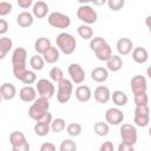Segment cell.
Returning a JSON list of instances; mask_svg holds the SVG:
<instances>
[{"label":"cell","instance_id":"obj_30","mask_svg":"<svg viewBox=\"0 0 151 151\" xmlns=\"http://www.w3.org/2000/svg\"><path fill=\"white\" fill-rule=\"evenodd\" d=\"M29 66L32 67L33 71H41L44 68V66H45V61H44L41 55L34 54L29 59Z\"/></svg>","mask_w":151,"mask_h":151},{"label":"cell","instance_id":"obj_39","mask_svg":"<svg viewBox=\"0 0 151 151\" xmlns=\"http://www.w3.org/2000/svg\"><path fill=\"white\" fill-rule=\"evenodd\" d=\"M125 5V1L124 0H109L107 1V6L111 11L113 12H118L120 11Z\"/></svg>","mask_w":151,"mask_h":151},{"label":"cell","instance_id":"obj_45","mask_svg":"<svg viewBox=\"0 0 151 151\" xmlns=\"http://www.w3.org/2000/svg\"><path fill=\"white\" fill-rule=\"evenodd\" d=\"M17 4H18L19 7H21V8H24V9H27V8H29L31 6H33V1H32V0H18Z\"/></svg>","mask_w":151,"mask_h":151},{"label":"cell","instance_id":"obj_15","mask_svg":"<svg viewBox=\"0 0 151 151\" xmlns=\"http://www.w3.org/2000/svg\"><path fill=\"white\" fill-rule=\"evenodd\" d=\"M116 48L119 53L118 55H127L133 50V42L129 38H120L116 44Z\"/></svg>","mask_w":151,"mask_h":151},{"label":"cell","instance_id":"obj_7","mask_svg":"<svg viewBox=\"0 0 151 151\" xmlns=\"http://www.w3.org/2000/svg\"><path fill=\"white\" fill-rule=\"evenodd\" d=\"M47 22L54 28H68L71 25V18L61 12H52L47 17Z\"/></svg>","mask_w":151,"mask_h":151},{"label":"cell","instance_id":"obj_6","mask_svg":"<svg viewBox=\"0 0 151 151\" xmlns=\"http://www.w3.org/2000/svg\"><path fill=\"white\" fill-rule=\"evenodd\" d=\"M133 123L139 127H146L150 123V109L149 105H136Z\"/></svg>","mask_w":151,"mask_h":151},{"label":"cell","instance_id":"obj_46","mask_svg":"<svg viewBox=\"0 0 151 151\" xmlns=\"http://www.w3.org/2000/svg\"><path fill=\"white\" fill-rule=\"evenodd\" d=\"M9 26H8V22L5 20V19H0V34L4 35L7 33Z\"/></svg>","mask_w":151,"mask_h":151},{"label":"cell","instance_id":"obj_18","mask_svg":"<svg viewBox=\"0 0 151 151\" xmlns=\"http://www.w3.org/2000/svg\"><path fill=\"white\" fill-rule=\"evenodd\" d=\"M19 97L25 103H33L37 99V91L33 86H24L19 91Z\"/></svg>","mask_w":151,"mask_h":151},{"label":"cell","instance_id":"obj_37","mask_svg":"<svg viewBox=\"0 0 151 151\" xmlns=\"http://www.w3.org/2000/svg\"><path fill=\"white\" fill-rule=\"evenodd\" d=\"M59 151H77V144L72 139H65L60 143Z\"/></svg>","mask_w":151,"mask_h":151},{"label":"cell","instance_id":"obj_16","mask_svg":"<svg viewBox=\"0 0 151 151\" xmlns=\"http://www.w3.org/2000/svg\"><path fill=\"white\" fill-rule=\"evenodd\" d=\"M12 65H26L27 51L24 47H17L12 53Z\"/></svg>","mask_w":151,"mask_h":151},{"label":"cell","instance_id":"obj_5","mask_svg":"<svg viewBox=\"0 0 151 151\" xmlns=\"http://www.w3.org/2000/svg\"><path fill=\"white\" fill-rule=\"evenodd\" d=\"M58 91H57V100L60 104H66L71 97H72V92H73V83L70 79L64 78L63 80H60L58 84Z\"/></svg>","mask_w":151,"mask_h":151},{"label":"cell","instance_id":"obj_48","mask_svg":"<svg viewBox=\"0 0 151 151\" xmlns=\"http://www.w3.org/2000/svg\"><path fill=\"white\" fill-rule=\"evenodd\" d=\"M106 1L105 0H103V1H94V5H104Z\"/></svg>","mask_w":151,"mask_h":151},{"label":"cell","instance_id":"obj_31","mask_svg":"<svg viewBox=\"0 0 151 151\" xmlns=\"http://www.w3.org/2000/svg\"><path fill=\"white\" fill-rule=\"evenodd\" d=\"M93 130H94V133L99 137H104V136H107L109 131H110V126L106 122H98L94 124L93 126Z\"/></svg>","mask_w":151,"mask_h":151},{"label":"cell","instance_id":"obj_3","mask_svg":"<svg viewBox=\"0 0 151 151\" xmlns=\"http://www.w3.org/2000/svg\"><path fill=\"white\" fill-rule=\"evenodd\" d=\"M55 44H57V48L63 52L64 54H72L76 51L77 47V40L76 38L67 32H61L57 35L55 38Z\"/></svg>","mask_w":151,"mask_h":151},{"label":"cell","instance_id":"obj_34","mask_svg":"<svg viewBox=\"0 0 151 151\" xmlns=\"http://www.w3.org/2000/svg\"><path fill=\"white\" fill-rule=\"evenodd\" d=\"M48 76H50L51 80L55 81L57 84H58L60 80H63V79L65 78V77H64V72H63V70H61L60 67H57V66H54V67H52V68L50 70Z\"/></svg>","mask_w":151,"mask_h":151},{"label":"cell","instance_id":"obj_40","mask_svg":"<svg viewBox=\"0 0 151 151\" xmlns=\"http://www.w3.org/2000/svg\"><path fill=\"white\" fill-rule=\"evenodd\" d=\"M13 9V6L9 1H0V17L8 15Z\"/></svg>","mask_w":151,"mask_h":151},{"label":"cell","instance_id":"obj_32","mask_svg":"<svg viewBox=\"0 0 151 151\" xmlns=\"http://www.w3.org/2000/svg\"><path fill=\"white\" fill-rule=\"evenodd\" d=\"M50 127H51V130H52L53 132H55V133L63 132V131L66 129V122H65V119H63V118H55V119H53V120L51 122Z\"/></svg>","mask_w":151,"mask_h":151},{"label":"cell","instance_id":"obj_14","mask_svg":"<svg viewBox=\"0 0 151 151\" xmlns=\"http://www.w3.org/2000/svg\"><path fill=\"white\" fill-rule=\"evenodd\" d=\"M48 11H50V7H48L47 2H45L42 0H39V1L33 2V6H32V15L34 18L42 19V18H45L48 14Z\"/></svg>","mask_w":151,"mask_h":151},{"label":"cell","instance_id":"obj_21","mask_svg":"<svg viewBox=\"0 0 151 151\" xmlns=\"http://www.w3.org/2000/svg\"><path fill=\"white\" fill-rule=\"evenodd\" d=\"M41 57H42V59H44L45 63H47V64H54V63H57L59 60L60 52H59V50L55 46H51V47H48L42 53Z\"/></svg>","mask_w":151,"mask_h":151},{"label":"cell","instance_id":"obj_28","mask_svg":"<svg viewBox=\"0 0 151 151\" xmlns=\"http://www.w3.org/2000/svg\"><path fill=\"white\" fill-rule=\"evenodd\" d=\"M77 32H78V35L84 40H91L93 38V29L88 25H84V24L79 25L77 28Z\"/></svg>","mask_w":151,"mask_h":151},{"label":"cell","instance_id":"obj_42","mask_svg":"<svg viewBox=\"0 0 151 151\" xmlns=\"http://www.w3.org/2000/svg\"><path fill=\"white\" fill-rule=\"evenodd\" d=\"M40 151H57V147L51 142H45L40 146Z\"/></svg>","mask_w":151,"mask_h":151},{"label":"cell","instance_id":"obj_43","mask_svg":"<svg viewBox=\"0 0 151 151\" xmlns=\"http://www.w3.org/2000/svg\"><path fill=\"white\" fill-rule=\"evenodd\" d=\"M99 151H114V146H113V143L107 140V142H104L100 146H99Z\"/></svg>","mask_w":151,"mask_h":151},{"label":"cell","instance_id":"obj_19","mask_svg":"<svg viewBox=\"0 0 151 151\" xmlns=\"http://www.w3.org/2000/svg\"><path fill=\"white\" fill-rule=\"evenodd\" d=\"M0 96L5 100H12L17 96V87L11 83H4L0 86Z\"/></svg>","mask_w":151,"mask_h":151},{"label":"cell","instance_id":"obj_12","mask_svg":"<svg viewBox=\"0 0 151 151\" xmlns=\"http://www.w3.org/2000/svg\"><path fill=\"white\" fill-rule=\"evenodd\" d=\"M125 116L119 107H110L105 112V120L109 125H119L123 123Z\"/></svg>","mask_w":151,"mask_h":151},{"label":"cell","instance_id":"obj_4","mask_svg":"<svg viewBox=\"0 0 151 151\" xmlns=\"http://www.w3.org/2000/svg\"><path fill=\"white\" fill-rule=\"evenodd\" d=\"M77 17L84 25H88V26L94 24L97 21V19H98V14H97L96 9L88 4H81L78 7Z\"/></svg>","mask_w":151,"mask_h":151},{"label":"cell","instance_id":"obj_17","mask_svg":"<svg viewBox=\"0 0 151 151\" xmlns=\"http://www.w3.org/2000/svg\"><path fill=\"white\" fill-rule=\"evenodd\" d=\"M109 78V71L106 70V67H103V66H98V67H94L92 71H91V79L98 84H101L104 81H106Z\"/></svg>","mask_w":151,"mask_h":151},{"label":"cell","instance_id":"obj_47","mask_svg":"<svg viewBox=\"0 0 151 151\" xmlns=\"http://www.w3.org/2000/svg\"><path fill=\"white\" fill-rule=\"evenodd\" d=\"M118 151H134V145H130V144H125V143H120L118 145Z\"/></svg>","mask_w":151,"mask_h":151},{"label":"cell","instance_id":"obj_1","mask_svg":"<svg viewBox=\"0 0 151 151\" xmlns=\"http://www.w3.org/2000/svg\"><path fill=\"white\" fill-rule=\"evenodd\" d=\"M48 109H50V99L44 97H37V99L28 109V116L33 120H35V123L51 124L53 117L52 113H50Z\"/></svg>","mask_w":151,"mask_h":151},{"label":"cell","instance_id":"obj_35","mask_svg":"<svg viewBox=\"0 0 151 151\" xmlns=\"http://www.w3.org/2000/svg\"><path fill=\"white\" fill-rule=\"evenodd\" d=\"M81 131H83V127H81V125L79 123H71V124H68L66 126V132L71 137L79 136L81 133Z\"/></svg>","mask_w":151,"mask_h":151},{"label":"cell","instance_id":"obj_23","mask_svg":"<svg viewBox=\"0 0 151 151\" xmlns=\"http://www.w3.org/2000/svg\"><path fill=\"white\" fill-rule=\"evenodd\" d=\"M123 67V59L118 54H112L106 61V70L111 72H118Z\"/></svg>","mask_w":151,"mask_h":151},{"label":"cell","instance_id":"obj_11","mask_svg":"<svg viewBox=\"0 0 151 151\" xmlns=\"http://www.w3.org/2000/svg\"><path fill=\"white\" fill-rule=\"evenodd\" d=\"M67 72H68V76L71 78V81L73 84H77V85H80L84 83L85 80V70L77 63H72L68 68H67Z\"/></svg>","mask_w":151,"mask_h":151},{"label":"cell","instance_id":"obj_13","mask_svg":"<svg viewBox=\"0 0 151 151\" xmlns=\"http://www.w3.org/2000/svg\"><path fill=\"white\" fill-rule=\"evenodd\" d=\"M94 96V99L99 104H106L111 99V92L110 88L105 85H99L94 88V92L92 93Z\"/></svg>","mask_w":151,"mask_h":151},{"label":"cell","instance_id":"obj_26","mask_svg":"<svg viewBox=\"0 0 151 151\" xmlns=\"http://www.w3.org/2000/svg\"><path fill=\"white\" fill-rule=\"evenodd\" d=\"M12 47H13V41L9 37L0 38V60L5 59V57L12 50Z\"/></svg>","mask_w":151,"mask_h":151},{"label":"cell","instance_id":"obj_33","mask_svg":"<svg viewBox=\"0 0 151 151\" xmlns=\"http://www.w3.org/2000/svg\"><path fill=\"white\" fill-rule=\"evenodd\" d=\"M51 131L50 124L46 123H35L34 125V133L39 137H45L48 134V132Z\"/></svg>","mask_w":151,"mask_h":151},{"label":"cell","instance_id":"obj_44","mask_svg":"<svg viewBox=\"0 0 151 151\" xmlns=\"http://www.w3.org/2000/svg\"><path fill=\"white\" fill-rule=\"evenodd\" d=\"M29 143L28 142H25L20 145H17V146H12V151H29Z\"/></svg>","mask_w":151,"mask_h":151},{"label":"cell","instance_id":"obj_10","mask_svg":"<svg viewBox=\"0 0 151 151\" xmlns=\"http://www.w3.org/2000/svg\"><path fill=\"white\" fill-rule=\"evenodd\" d=\"M130 86L133 96H139V94H145L146 88H147V83L146 78L142 74H137L131 78L130 80Z\"/></svg>","mask_w":151,"mask_h":151},{"label":"cell","instance_id":"obj_29","mask_svg":"<svg viewBox=\"0 0 151 151\" xmlns=\"http://www.w3.org/2000/svg\"><path fill=\"white\" fill-rule=\"evenodd\" d=\"M25 142H27V139H26V136L21 131H13V132H11V134H9V143H11L12 146L20 145V144H22Z\"/></svg>","mask_w":151,"mask_h":151},{"label":"cell","instance_id":"obj_8","mask_svg":"<svg viewBox=\"0 0 151 151\" xmlns=\"http://www.w3.org/2000/svg\"><path fill=\"white\" fill-rule=\"evenodd\" d=\"M35 91L39 94V97L50 99L55 93V86L53 85V83L51 80L41 78V79L37 80V83H35Z\"/></svg>","mask_w":151,"mask_h":151},{"label":"cell","instance_id":"obj_22","mask_svg":"<svg viewBox=\"0 0 151 151\" xmlns=\"http://www.w3.org/2000/svg\"><path fill=\"white\" fill-rule=\"evenodd\" d=\"M92 97V91L87 85H79L76 88V98L80 103H86L91 99Z\"/></svg>","mask_w":151,"mask_h":151},{"label":"cell","instance_id":"obj_36","mask_svg":"<svg viewBox=\"0 0 151 151\" xmlns=\"http://www.w3.org/2000/svg\"><path fill=\"white\" fill-rule=\"evenodd\" d=\"M12 66H13V76L15 77V79L21 81L24 79L26 72L28 71L26 65H12Z\"/></svg>","mask_w":151,"mask_h":151},{"label":"cell","instance_id":"obj_2","mask_svg":"<svg viewBox=\"0 0 151 151\" xmlns=\"http://www.w3.org/2000/svg\"><path fill=\"white\" fill-rule=\"evenodd\" d=\"M90 50L96 54L97 59L100 61H107L113 54L111 46L101 37H93L90 40Z\"/></svg>","mask_w":151,"mask_h":151},{"label":"cell","instance_id":"obj_24","mask_svg":"<svg viewBox=\"0 0 151 151\" xmlns=\"http://www.w3.org/2000/svg\"><path fill=\"white\" fill-rule=\"evenodd\" d=\"M111 100L113 101L116 107H122V106H125L127 104L129 98L124 91L116 90V91H113V93H111Z\"/></svg>","mask_w":151,"mask_h":151},{"label":"cell","instance_id":"obj_25","mask_svg":"<svg viewBox=\"0 0 151 151\" xmlns=\"http://www.w3.org/2000/svg\"><path fill=\"white\" fill-rule=\"evenodd\" d=\"M132 59L137 64H145L149 60V53L144 47H134L132 50Z\"/></svg>","mask_w":151,"mask_h":151},{"label":"cell","instance_id":"obj_38","mask_svg":"<svg viewBox=\"0 0 151 151\" xmlns=\"http://www.w3.org/2000/svg\"><path fill=\"white\" fill-rule=\"evenodd\" d=\"M21 83H24L26 86H31L32 84L37 83V74H35V72L28 70V71L26 72L25 77H24V79L21 80Z\"/></svg>","mask_w":151,"mask_h":151},{"label":"cell","instance_id":"obj_27","mask_svg":"<svg viewBox=\"0 0 151 151\" xmlns=\"http://www.w3.org/2000/svg\"><path fill=\"white\" fill-rule=\"evenodd\" d=\"M52 46V44H51V40L48 39V38H45V37H40V38H38L35 41H34V50H35V52L40 55H42V53L48 48V47H51Z\"/></svg>","mask_w":151,"mask_h":151},{"label":"cell","instance_id":"obj_9","mask_svg":"<svg viewBox=\"0 0 151 151\" xmlns=\"http://www.w3.org/2000/svg\"><path fill=\"white\" fill-rule=\"evenodd\" d=\"M120 138L122 142L125 144H130V145H134L137 143L138 139V133H137V129L134 125L125 123L120 126Z\"/></svg>","mask_w":151,"mask_h":151},{"label":"cell","instance_id":"obj_20","mask_svg":"<svg viewBox=\"0 0 151 151\" xmlns=\"http://www.w3.org/2000/svg\"><path fill=\"white\" fill-rule=\"evenodd\" d=\"M33 21H34V17L32 15V13L27 12V11H24V12H20L17 17V24L22 27V28H28L33 25Z\"/></svg>","mask_w":151,"mask_h":151},{"label":"cell","instance_id":"obj_41","mask_svg":"<svg viewBox=\"0 0 151 151\" xmlns=\"http://www.w3.org/2000/svg\"><path fill=\"white\" fill-rule=\"evenodd\" d=\"M134 97V104L136 105H146L149 103V97L147 93L145 94H139V96H133Z\"/></svg>","mask_w":151,"mask_h":151},{"label":"cell","instance_id":"obj_49","mask_svg":"<svg viewBox=\"0 0 151 151\" xmlns=\"http://www.w3.org/2000/svg\"><path fill=\"white\" fill-rule=\"evenodd\" d=\"M1 100H2V98H1V96H0V104H1Z\"/></svg>","mask_w":151,"mask_h":151}]
</instances>
